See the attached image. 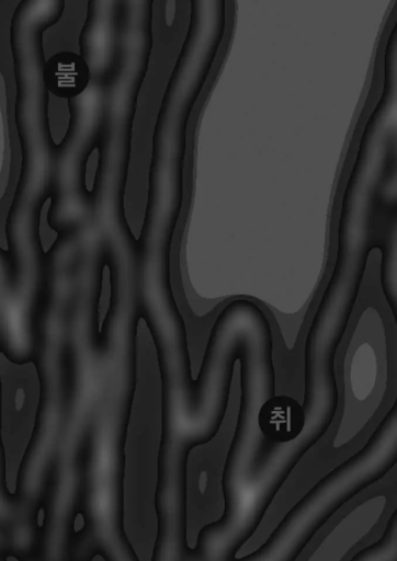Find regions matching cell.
<instances>
[{
  "mask_svg": "<svg viewBox=\"0 0 397 561\" xmlns=\"http://www.w3.org/2000/svg\"><path fill=\"white\" fill-rule=\"evenodd\" d=\"M395 499L388 486L363 491L329 519L296 561H349L385 525Z\"/></svg>",
  "mask_w": 397,
  "mask_h": 561,
  "instance_id": "ba28073f",
  "label": "cell"
},
{
  "mask_svg": "<svg viewBox=\"0 0 397 561\" xmlns=\"http://www.w3.org/2000/svg\"><path fill=\"white\" fill-rule=\"evenodd\" d=\"M215 352L227 356L234 364L239 360L240 367L252 363L256 347L250 334L238 323L231 321H217L213 324L205 352ZM217 434V433H216ZM215 434V435H216ZM215 435L201 438H169L160 434V445L173 448L192 450L209 443Z\"/></svg>",
  "mask_w": 397,
  "mask_h": 561,
  "instance_id": "30bf717a",
  "label": "cell"
},
{
  "mask_svg": "<svg viewBox=\"0 0 397 561\" xmlns=\"http://www.w3.org/2000/svg\"><path fill=\"white\" fill-rule=\"evenodd\" d=\"M68 126L57 144L47 222L54 242L83 249L94 242V196L87 185L89 157L97 148L104 107L103 83L90 77L67 98Z\"/></svg>",
  "mask_w": 397,
  "mask_h": 561,
  "instance_id": "52a82bcc",
  "label": "cell"
},
{
  "mask_svg": "<svg viewBox=\"0 0 397 561\" xmlns=\"http://www.w3.org/2000/svg\"><path fill=\"white\" fill-rule=\"evenodd\" d=\"M332 274L309 325L304 347L303 402L279 426L275 453L294 469L326 434L338 408L334 360L360 293L370 253L376 248L371 233L338 229Z\"/></svg>",
  "mask_w": 397,
  "mask_h": 561,
  "instance_id": "277c9868",
  "label": "cell"
},
{
  "mask_svg": "<svg viewBox=\"0 0 397 561\" xmlns=\"http://www.w3.org/2000/svg\"><path fill=\"white\" fill-rule=\"evenodd\" d=\"M190 19L165 88L151 139L145 214L137 242L171 245L184 197L189 119L227 33V2L190 1Z\"/></svg>",
  "mask_w": 397,
  "mask_h": 561,
  "instance_id": "6da1fadb",
  "label": "cell"
},
{
  "mask_svg": "<svg viewBox=\"0 0 397 561\" xmlns=\"http://www.w3.org/2000/svg\"><path fill=\"white\" fill-rule=\"evenodd\" d=\"M150 0H121L115 65L103 83L104 107L92 185L93 236L107 253L135 249L125 214L134 121L154 46Z\"/></svg>",
  "mask_w": 397,
  "mask_h": 561,
  "instance_id": "3957f363",
  "label": "cell"
},
{
  "mask_svg": "<svg viewBox=\"0 0 397 561\" xmlns=\"http://www.w3.org/2000/svg\"><path fill=\"white\" fill-rule=\"evenodd\" d=\"M381 251V287L393 316L397 317L396 226L377 243Z\"/></svg>",
  "mask_w": 397,
  "mask_h": 561,
  "instance_id": "7c38bea8",
  "label": "cell"
},
{
  "mask_svg": "<svg viewBox=\"0 0 397 561\" xmlns=\"http://www.w3.org/2000/svg\"><path fill=\"white\" fill-rule=\"evenodd\" d=\"M121 0H90L79 34V57L90 77L104 83L117 51Z\"/></svg>",
  "mask_w": 397,
  "mask_h": 561,
  "instance_id": "9c48e42d",
  "label": "cell"
},
{
  "mask_svg": "<svg viewBox=\"0 0 397 561\" xmlns=\"http://www.w3.org/2000/svg\"><path fill=\"white\" fill-rule=\"evenodd\" d=\"M87 561H106L105 557L101 553H94L91 558H89Z\"/></svg>",
  "mask_w": 397,
  "mask_h": 561,
  "instance_id": "4fadbf2b",
  "label": "cell"
},
{
  "mask_svg": "<svg viewBox=\"0 0 397 561\" xmlns=\"http://www.w3.org/2000/svg\"><path fill=\"white\" fill-rule=\"evenodd\" d=\"M161 379V435L201 438L215 435L224 420L234 364L225 355L204 354L193 380L183 318L172 290L155 294L143 307Z\"/></svg>",
  "mask_w": 397,
  "mask_h": 561,
  "instance_id": "5b68a950",
  "label": "cell"
},
{
  "mask_svg": "<svg viewBox=\"0 0 397 561\" xmlns=\"http://www.w3.org/2000/svg\"><path fill=\"white\" fill-rule=\"evenodd\" d=\"M397 440L376 427L361 449L320 478L254 551L230 561H296L316 534L347 503L395 467Z\"/></svg>",
  "mask_w": 397,
  "mask_h": 561,
  "instance_id": "8992f818",
  "label": "cell"
},
{
  "mask_svg": "<svg viewBox=\"0 0 397 561\" xmlns=\"http://www.w3.org/2000/svg\"><path fill=\"white\" fill-rule=\"evenodd\" d=\"M63 0H21L10 21L14 78V125L20 172L5 217L8 249L42 251L41 215L50 196L57 144L48 115L44 34L63 16Z\"/></svg>",
  "mask_w": 397,
  "mask_h": 561,
  "instance_id": "7a4b0ae2",
  "label": "cell"
},
{
  "mask_svg": "<svg viewBox=\"0 0 397 561\" xmlns=\"http://www.w3.org/2000/svg\"><path fill=\"white\" fill-rule=\"evenodd\" d=\"M12 138L9 124V99L0 67V203L7 195L12 173Z\"/></svg>",
  "mask_w": 397,
  "mask_h": 561,
  "instance_id": "8fae6325",
  "label": "cell"
}]
</instances>
